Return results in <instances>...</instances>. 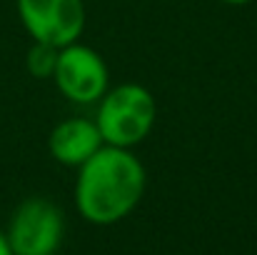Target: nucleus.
Listing matches in <instances>:
<instances>
[{
    "label": "nucleus",
    "mask_w": 257,
    "mask_h": 255,
    "mask_svg": "<svg viewBox=\"0 0 257 255\" xmlns=\"http://www.w3.org/2000/svg\"><path fill=\"white\" fill-rule=\"evenodd\" d=\"M148 173L130 148L102 145L75 175V208L92 225L125 220L143 200Z\"/></svg>",
    "instance_id": "f257e3e1"
},
{
    "label": "nucleus",
    "mask_w": 257,
    "mask_h": 255,
    "mask_svg": "<svg viewBox=\"0 0 257 255\" xmlns=\"http://www.w3.org/2000/svg\"><path fill=\"white\" fill-rule=\"evenodd\" d=\"M95 125L105 145L138 148L155 128V95L140 83H120L95 103Z\"/></svg>",
    "instance_id": "f03ea898"
},
{
    "label": "nucleus",
    "mask_w": 257,
    "mask_h": 255,
    "mask_svg": "<svg viewBox=\"0 0 257 255\" xmlns=\"http://www.w3.org/2000/svg\"><path fill=\"white\" fill-rule=\"evenodd\" d=\"M65 215L48 198H25L10 215L5 238L13 255H55L63 245Z\"/></svg>",
    "instance_id": "7ed1b4c3"
},
{
    "label": "nucleus",
    "mask_w": 257,
    "mask_h": 255,
    "mask_svg": "<svg viewBox=\"0 0 257 255\" xmlns=\"http://www.w3.org/2000/svg\"><path fill=\"white\" fill-rule=\"evenodd\" d=\"M60 95L73 105H95L110 88L105 58L85 43H70L58 50L53 78Z\"/></svg>",
    "instance_id": "20e7f679"
},
{
    "label": "nucleus",
    "mask_w": 257,
    "mask_h": 255,
    "mask_svg": "<svg viewBox=\"0 0 257 255\" xmlns=\"http://www.w3.org/2000/svg\"><path fill=\"white\" fill-rule=\"evenodd\" d=\"M18 18L35 43L65 48L78 43L85 30L83 0H15Z\"/></svg>",
    "instance_id": "39448f33"
},
{
    "label": "nucleus",
    "mask_w": 257,
    "mask_h": 255,
    "mask_svg": "<svg viewBox=\"0 0 257 255\" xmlns=\"http://www.w3.org/2000/svg\"><path fill=\"white\" fill-rule=\"evenodd\" d=\"M102 135L92 118L73 115L60 120L48 135V150L55 163L65 168H80L102 148Z\"/></svg>",
    "instance_id": "423d86ee"
},
{
    "label": "nucleus",
    "mask_w": 257,
    "mask_h": 255,
    "mask_svg": "<svg viewBox=\"0 0 257 255\" xmlns=\"http://www.w3.org/2000/svg\"><path fill=\"white\" fill-rule=\"evenodd\" d=\"M58 50H60V48H55V45L35 43V40H33V45H30V50H28V58H25L28 73H30L33 78H38V80L53 78L55 63H58Z\"/></svg>",
    "instance_id": "0eeeda50"
},
{
    "label": "nucleus",
    "mask_w": 257,
    "mask_h": 255,
    "mask_svg": "<svg viewBox=\"0 0 257 255\" xmlns=\"http://www.w3.org/2000/svg\"><path fill=\"white\" fill-rule=\"evenodd\" d=\"M0 255H13L10 245H8V238H5V230H0Z\"/></svg>",
    "instance_id": "6e6552de"
},
{
    "label": "nucleus",
    "mask_w": 257,
    "mask_h": 255,
    "mask_svg": "<svg viewBox=\"0 0 257 255\" xmlns=\"http://www.w3.org/2000/svg\"><path fill=\"white\" fill-rule=\"evenodd\" d=\"M220 3H225V5H235V8H240V5H247V3H252V0H220Z\"/></svg>",
    "instance_id": "1a4fd4ad"
}]
</instances>
